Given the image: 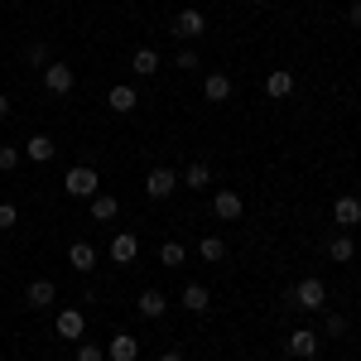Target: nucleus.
<instances>
[{"instance_id":"nucleus-19","label":"nucleus","mask_w":361,"mask_h":361,"mask_svg":"<svg viewBox=\"0 0 361 361\" xmlns=\"http://www.w3.org/2000/svg\"><path fill=\"white\" fill-rule=\"evenodd\" d=\"M202 97H207V102H226V97H231V78H226V73H207Z\"/></svg>"},{"instance_id":"nucleus-27","label":"nucleus","mask_w":361,"mask_h":361,"mask_svg":"<svg viewBox=\"0 0 361 361\" xmlns=\"http://www.w3.org/2000/svg\"><path fill=\"white\" fill-rule=\"evenodd\" d=\"M15 222H20V207H15V202H0V231L15 226Z\"/></svg>"},{"instance_id":"nucleus-20","label":"nucleus","mask_w":361,"mask_h":361,"mask_svg":"<svg viewBox=\"0 0 361 361\" xmlns=\"http://www.w3.org/2000/svg\"><path fill=\"white\" fill-rule=\"evenodd\" d=\"M140 313H145V318H164V308H169V299L164 294H159V289H145V294H140Z\"/></svg>"},{"instance_id":"nucleus-13","label":"nucleus","mask_w":361,"mask_h":361,"mask_svg":"<svg viewBox=\"0 0 361 361\" xmlns=\"http://www.w3.org/2000/svg\"><path fill=\"white\" fill-rule=\"evenodd\" d=\"M54 328H58V337H73V342H78V337L87 333V318L78 313V308H63V313H58V323H54Z\"/></svg>"},{"instance_id":"nucleus-33","label":"nucleus","mask_w":361,"mask_h":361,"mask_svg":"<svg viewBox=\"0 0 361 361\" xmlns=\"http://www.w3.org/2000/svg\"><path fill=\"white\" fill-rule=\"evenodd\" d=\"M5 116H10V102H5V97H0V121H5Z\"/></svg>"},{"instance_id":"nucleus-8","label":"nucleus","mask_w":361,"mask_h":361,"mask_svg":"<svg viewBox=\"0 0 361 361\" xmlns=\"http://www.w3.org/2000/svg\"><path fill=\"white\" fill-rule=\"evenodd\" d=\"M202 29H207L202 10H178V15H173V34H178V39H197Z\"/></svg>"},{"instance_id":"nucleus-3","label":"nucleus","mask_w":361,"mask_h":361,"mask_svg":"<svg viewBox=\"0 0 361 361\" xmlns=\"http://www.w3.org/2000/svg\"><path fill=\"white\" fill-rule=\"evenodd\" d=\"M173 188H178V173H173V169L154 164V169H149V173H145V193L154 197V202H164V197L173 193Z\"/></svg>"},{"instance_id":"nucleus-30","label":"nucleus","mask_w":361,"mask_h":361,"mask_svg":"<svg viewBox=\"0 0 361 361\" xmlns=\"http://www.w3.org/2000/svg\"><path fill=\"white\" fill-rule=\"evenodd\" d=\"M323 328H328V333H347V318H342V313H328Z\"/></svg>"},{"instance_id":"nucleus-23","label":"nucleus","mask_w":361,"mask_h":361,"mask_svg":"<svg viewBox=\"0 0 361 361\" xmlns=\"http://www.w3.org/2000/svg\"><path fill=\"white\" fill-rule=\"evenodd\" d=\"M197 255L217 265V260H226V241H222V236H202V241H197Z\"/></svg>"},{"instance_id":"nucleus-10","label":"nucleus","mask_w":361,"mask_h":361,"mask_svg":"<svg viewBox=\"0 0 361 361\" xmlns=\"http://www.w3.org/2000/svg\"><path fill=\"white\" fill-rule=\"evenodd\" d=\"M68 265H73L78 275H92V270H97V250L87 246V241H73V246H68Z\"/></svg>"},{"instance_id":"nucleus-12","label":"nucleus","mask_w":361,"mask_h":361,"mask_svg":"<svg viewBox=\"0 0 361 361\" xmlns=\"http://www.w3.org/2000/svg\"><path fill=\"white\" fill-rule=\"evenodd\" d=\"M54 294H58L54 279H34V284L25 289V304L29 308H49V304H54Z\"/></svg>"},{"instance_id":"nucleus-17","label":"nucleus","mask_w":361,"mask_h":361,"mask_svg":"<svg viewBox=\"0 0 361 361\" xmlns=\"http://www.w3.org/2000/svg\"><path fill=\"white\" fill-rule=\"evenodd\" d=\"M178 304L188 308V313H207V304H212V294H207L202 284H183V294H178Z\"/></svg>"},{"instance_id":"nucleus-22","label":"nucleus","mask_w":361,"mask_h":361,"mask_svg":"<svg viewBox=\"0 0 361 361\" xmlns=\"http://www.w3.org/2000/svg\"><path fill=\"white\" fill-rule=\"evenodd\" d=\"M328 255H333L337 265H347V260H357V241L342 231V236H333V241H328Z\"/></svg>"},{"instance_id":"nucleus-29","label":"nucleus","mask_w":361,"mask_h":361,"mask_svg":"<svg viewBox=\"0 0 361 361\" xmlns=\"http://www.w3.org/2000/svg\"><path fill=\"white\" fill-rule=\"evenodd\" d=\"M29 63H34V68H39V63L49 68V44H29Z\"/></svg>"},{"instance_id":"nucleus-2","label":"nucleus","mask_w":361,"mask_h":361,"mask_svg":"<svg viewBox=\"0 0 361 361\" xmlns=\"http://www.w3.org/2000/svg\"><path fill=\"white\" fill-rule=\"evenodd\" d=\"M289 304H299V308H308V313H318V308L328 304V284H323V279H299V284H294V294H289Z\"/></svg>"},{"instance_id":"nucleus-16","label":"nucleus","mask_w":361,"mask_h":361,"mask_svg":"<svg viewBox=\"0 0 361 361\" xmlns=\"http://www.w3.org/2000/svg\"><path fill=\"white\" fill-rule=\"evenodd\" d=\"M106 357H111V361H135V357H140V342H135L130 333H116L111 347H106Z\"/></svg>"},{"instance_id":"nucleus-25","label":"nucleus","mask_w":361,"mask_h":361,"mask_svg":"<svg viewBox=\"0 0 361 361\" xmlns=\"http://www.w3.org/2000/svg\"><path fill=\"white\" fill-rule=\"evenodd\" d=\"M183 260H188V250L178 246V241H164V246H159V265H169V270H178Z\"/></svg>"},{"instance_id":"nucleus-14","label":"nucleus","mask_w":361,"mask_h":361,"mask_svg":"<svg viewBox=\"0 0 361 361\" xmlns=\"http://www.w3.org/2000/svg\"><path fill=\"white\" fill-rule=\"evenodd\" d=\"M54 154H58V145L49 135H29L25 140V159H34V164H49Z\"/></svg>"},{"instance_id":"nucleus-7","label":"nucleus","mask_w":361,"mask_h":361,"mask_svg":"<svg viewBox=\"0 0 361 361\" xmlns=\"http://www.w3.org/2000/svg\"><path fill=\"white\" fill-rule=\"evenodd\" d=\"M333 217H337V226H342V231H352V226L361 222V197L342 193V197L333 202Z\"/></svg>"},{"instance_id":"nucleus-28","label":"nucleus","mask_w":361,"mask_h":361,"mask_svg":"<svg viewBox=\"0 0 361 361\" xmlns=\"http://www.w3.org/2000/svg\"><path fill=\"white\" fill-rule=\"evenodd\" d=\"M106 352L102 347H92V342H78V361H102Z\"/></svg>"},{"instance_id":"nucleus-26","label":"nucleus","mask_w":361,"mask_h":361,"mask_svg":"<svg viewBox=\"0 0 361 361\" xmlns=\"http://www.w3.org/2000/svg\"><path fill=\"white\" fill-rule=\"evenodd\" d=\"M20 159H25V149H15V145H0V173L20 169Z\"/></svg>"},{"instance_id":"nucleus-31","label":"nucleus","mask_w":361,"mask_h":361,"mask_svg":"<svg viewBox=\"0 0 361 361\" xmlns=\"http://www.w3.org/2000/svg\"><path fill=\"white\" fill-rule=\"evenodd\" d=\"M347 25H352V29H361V0L352 5V10H347Z\"/></svg>"},{"instance_id":"nucleus-32","label":"nucleus","mask_w":361,"mask_h":361,"mask_svg":"<svg viewBox=\"0 0 361 361\" xmlns=\"http://www.w3.org/2000/svg\"><path fill=\"white\" fill-rule=\"evenodd\" d=\"M159 361H183V352H164V357H159Z\"/></svg>"},{"instance_id":"nucleus-34","label":"nucleus","mask_w":361,"mask_h":361,"mask_svg":"<svg viewBox=\"0 0 361 361\" xmlns=\"http://www.w3.org/2000/svg\"><path fill=\"white\" fill-rule=\"evenodd\" d=\"M250 5H270V0H250Z\"/></svg>"},{"instance_id":"nucleus-24","label":"nucleus","mask_w":361,"mask_h":361,"mask_svg":"<svg viewBox=\"0 0 361 361\" xmlns=\"http://www.w3.org/2000/svg\"><path fill=\"white\" fill-rule=\"evenodd\" d=\"M116 207H121V202H116L111 193H97V197H92V217H97V222H111Z\"/></svg>"},{"instance_id":"nucleus-4","label":"nucleus","mask_w":361,"mask_h":361,"mask_svg":"<svg viewBox=\"0 0 361 361\" xmlns=\"http://www.w3.org/2000/svg\"><path fill=\"white\" fill-rule=\"evenodd\" d=\"M73 82H78V73H73L68 63H49V68H44V87H49L54 97H68Z\"/></svg>"},{"instance_id":"nucleus-21","label":"nucleus","mask_w":361,"mask_h":361,"mask_svg":"<svg viewBox=\"0 0 361 361\" xmlns=\"http://www.w3.org/2000/svg\"><path fill=\"white\" fill-rule=\"evenodd\" d=\"M178 183H188V188H207V183H212V164H207V159H193L188 173H183Z\"/></svg>"},{"instance_id":"nucleus-11","label":"nucleus","mask_w":361,"mask_h":361,"mask_svg":"<svg viewBox=\"0 0 361 361\" xmlns=\"http://www.w3.org/2000/svg\"><path fill=\"white\" fill-rule=\"evenodd\" d=\"M135 250H140V241L130 236V231H116L111 236V260L116 265H135Z\"/></svg>"},{"instance_id":"nucleus-18","label":"nucleus","mask_w":361,"mask_h":361,"mask_svg":"<svg viewBox=\"0 0 361 361\" xmlns=\"http://www.w3.org/2000/svg\"><path fill=\"white\" fill-rule=\"evenodd\" d=\"M154 68H159V54H154V49H135V54H130V73H135V78H154Z\"/></svg>"},{"instance_id":"nucleus-5","label":"nucleus","mask_w":361,"mask_h":361,"mask_svg":"<svg viewBox=\"0 0 361 361\" xmlns=\"http://www.w3.org/2000/svg\"><path fill=\"white\" fill-rule=\"evenodd\" d=\"M284 347H289V357L308 361V357H318V333H313V328H299V333L284 337Z\"/></svg>"},{"instance_id":"nucleus-1","label":"nucleus","mask_w":361,"mask_h":361,"mask_svg":"<svg viewBox=\"0 0 361 361\" xmlns=\"http://www.w3.org/2000/svg\"><path fill=\"white\" fill-rule=\"evenodd\" d=\"M63 193H68V197H87V202H92V197L102 193L97 169H92V164H73L68 173H63Z\"/></svg>"},{"instance_id":"nucleus-15","label":"nucleus","mask_w":361,"mask_h":361,"mask_svg":"<svg viewBox=\"0 0 361 361\" xmlns=\"http://www.w3.org/2000/svg\"><path fill=\"white\" fill-rule=\"evenodd\" d=\"M289 92H294V73H289V68H275V73L265 78V97H275V102H284Z\"/></svg>"},{"instance_id":"nucleus-6","label":"nucleus","mask_w":361,"mask_h":361,"mask_svg":"<svg viewBox=\"0 0 361 361\" xmlns=\"http://www.w3.org/2000/svg\"><path fill=\"white\" fill-rule=\"evenodd\" d=\"M212 212H217L222 222H236V217L246 212V202H241V193H231V188H222V193H212Z\"/></svg>"},{"instance_id":"nucleus-9","label":"nucleus","mask_w":361,"mask_h":361,"mask_svg":"<svg viewBox=\"0 0 361 361\" xmlns=\"http://www.w3.org/2000/svg\"><path fill=\"white\" fill-rule=\"evenodd\" d=\"M106 106H116L121 116H126V111H135V106H140V92H135L130 82H116L111 92H106Z\"/></svg>"}]
</instances>
